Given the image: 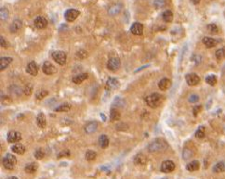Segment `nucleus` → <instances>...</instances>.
Returning <instances> with one entry per match:
<instances>
[{
	"label": "nucleus",
	"instance_id": "1",
	"mask_svg": "<svg viewBox=\"0 0 225 179\" xmlns=\"http://www.w3.org/2000/svg\"><path fill=\"white\" fill-rule=\"evenodd\" d=\"M167 147H168V144L166 140L163 138H156L148 145L147 149L149 152L154 153V152L164 151L167 149Z\"/></svg>",
	"mask_w": 225,
	"mask_h": 179
},
{
	"label": "nucleus",
	"instance_id": "2",
	"mask_svg": "<svg viewBox=\"0 0 225 179\" xmlns=\"http://www.w3.org/2000/svg\"><path fill=\"white\" fill-rule=\"evenodd\" d=\"M161 100H162V97L158 93L151 94L150 96L145 98V101H146L147 105L150 108H156V107H158L160 105V103H161Z\"/></svg>",
	"mask_w": 225,
	"mask_h": 179
},
{
	"label": "nucleus",
	"instance_id": "3",
	"mask_svg": "<svg viewBox=\"0 0 225 179\" xmlns=\"http://www.w3.org/2000/svg\"><path fill=\"white\" fill-rule=\"evenodd\" d=\"M17 163V159L12 154H7L3 158V165L8 170H12Z\"/></svg>",
	"mask_w": 225,
	"mask_h": 179
},
{
	"label": "nucleus",
	"instance_id": "4",
	"mask_svg": "<svg viewBox=\"0 0 225 179\" xmlns=\"http://www.w3.org/2000/svg\"><path fill=\"white\" fill-rule=\"evenodd\" d=\"M51 57L56 61V63H58L60 65H64L67 61L66 53L63 51H54V52H52Z\"/></svg>",
	"mask_w": 225,
	"mask_h": 179
},
{
	"label": "nucleus",
	"instance_id": "5",
	"mask_svg": "<svg viewBox=\"0 0 225 179\" xmlns=\"http://www.w3.org/2000/svg\"><path fill=\"white\" fill-rule=\"evenodd\" d=\"M80 12L76 9H74V8H71V9H68L65 11L64 13V18L65 20L69 22H73L74 20H76V18L79 16Z\"/></svg>",
	"mask_w": 225,
	"mask_h": 179
},
{
	"label": "nucleus",
	"instance_id": "6",
	"mask_svg": "<svg viewBox=\"0 0 225 179\" xmlns=\"http://www.w3.org/2000/svg\"><path fill=\"white\" fill-rule=\"evenodd\" d=\"M120 65H121L120 60L118 58H115H115H111L110 60H108V62H107V68H108V70H110L112 72L117 71L120 68Z\"/></svg>",
	"mask_w": 225,
	"mask_h": 179
},
{
	"label": "nucleus",
	"instance_id": "7",
	"mask_svg": "<svg viewBox=\"0 0 225 179\" xmlns=\"http://www.w3.org/2000/svg\"><path fill=\"white\" fill-rule=\"evenodd\" d=\"M42 70H43V73L47 75H51V74H54L56 73V67L50 63L49 61H45L44 64H43V67H42Z\"/></svg>",
	"mask_w": 225,
	"mask_h": 179
},
{
	"label": "nucleus",
	"instance_id": "8",
	"mask_svg": "<svg viewBox=\"0 0 225 179\" xmlns=\"http://www.w3.org/2000/svg\"><path fill=\"white\" fill-rule=\"evenodd\" d=\"M174 169H175V163L172 160H165L161 164V171L166 174L173 172Z\"/></svg>",
	"mask_w": 225,
	"mask_h": 179
},
{
	"label": "nucleus",
	"instance_id": "9",
	"mask_svg": "<svg viewBox=\"0 0 225 179\" xmlns=\"http://www.w3.org/2000/svg\"><path fill=\"white\" fill-rule=\"evenodd\" d=\"M185 80H186V83L190 86H194V85L199 84L200 77L197 74H195V73H190V74H187L185 76Z\"/></svg>",
	"mask_w": 225,
	"mask_h": 179
},
{
	"label": "nucleus",
	"instance_id": "10",
	"mask_svg": "<svg viewBox=\"0 0 225 179\" xmlns=\"http://www.w3.org/2000/svg\"><path fill=\"white\" fill-rule=\"evenodd\" d=\"M7 139L9 143H18L21 139V134L17 131H10L7 136Z\"/></svg>",
	"mask_w": 225,
	"mask_h": 179
},
{
	"label": "nucleus",
	"instance_id": "11",
	"mask_svg": "<svg viewBox=\"0 0 225 179\" xmlns=\"http://www.w3.org/2000/svg\"><path fill=\"white\" fill-rule=\"evenodd\" d=\"M26 73H28L32 76L37 75V73H38V66L37 65V63L35 61H31L30 63H28V65L26 67Z\"/></svg>",
	"mask_w": 225,
	"mask_h": 179
},
{
	"label": "nucleus",
	"instance_id": "12",
	"mask_svg": "<svg viewBox=\"0 0 225 179\" xmlns=\"http://www.w3.org/2000/svg\"><path fill=\"white\" fill-rule=\"evenodd\" d=\"M130 31L135 35H142L143 33V25L140 22H134L130 27Z\"/></svg>",
	"mask_w": 225,
	"mask_h": 179
},
{
	"label": "nucleus",
	"instance_id": "13",
	"mask_svg": "<svg viewBox=\"0 0 225 179\" xmlns=\"http://www.w3.org/2000/svg\"><path fill=\"white\" fill-rule=\"evenodd\" d=\"M98 129V122H89L85 125V132L87 134H93Z\"/></svg>",
	"mask_w": 225,
	"mask_h": 179
},
{
	"label": "nucleus",
	"instance_id": "14",
	"mask_svg": "<svg viewBox=\"0 0 225 179\" xmlns=\"http://www.w3.org/2000/svg\"><path fill=\"white\" fill-rule=\"evenodd\" d=\"M34 23H35V26H36L37 29H44V28H46L47 25H48V20H47L46 18H44V17H42V16H38V17H37V18L35 19Z\"/></svg>",
	"mask_w": 225,
	"mask_h": 179
},
{
	"label": "nucleus",
	"instance_id": "15",
	"mask_svg": "<svg viewBox=\"0 0 225 179\" xmlns=\"http://www.w3.org/2000/svg\"><path fill=\"white\" fill-rule=\"evenodd\" d=\"M121 9H122L121 4H115V5L111 6L110 8L108 9V14L110 16H115L121 11Z\"/></svg>",
	"mask_w": 225,
	"mask_h": 179
},
{
	"label": "nucleus",
	"instance_id": "16",
	"mask_svg": "<svg viewBox=\"0 0 225 179\" xmlns=\"http://www.w3.org/2000/svg\"><path fill=\"white\" fill-rule=\"evenodd\" d=\"M118 86H119V82H118V80L116 79V78L110 77L108 79V81H107V83H106V87H107V89H110V90L115 89Z\"/></svg>",
	"mask_w": 225,
	"mask_h": 179
},
{
	"label": "nucleus",
	"instance_id": "17",
	"mask_svg": "<svg viewBox=\"0 0 225 179\" xmlns=\"http://www.w3.org/2000/svg\"><path fill=\"white\" fill-rule=\"evenodd\" d=\"M12 62V58L10 57H1L0 59V70L4 71L8 67V65Z\"/></svg>",
	"mask_w": 225,
	"mask_h": 179
},
{
	"label": "nucleus",
	"instance_id": "18",
	"mask_svg": "<svg viewBox=\"0 0 225 179\" xmlns=\"http://www.w3.org/2000/svg\"><path fill=\"white\" fill-rule=\"evenodd\" d=\"M146 162H147V158H146V156H144L142 153L136 155L135 158H134V163H135L136 165L143 166V165H145V164H146Z\"/></svg>",
	"mask_w": 225,
	"mask_h": 179
},
{
	"label": "nucleus",
	"instance_id": "19",
	"mask_svg": "<svg viewBox=\"0 0 225 179\" xmlns=\"http://www.w3.org/2000/svg\"><path fill=\"white\" fill-rule=\"evenodd\" d=\"M22 26V23H21V20H14L12 21L11 25H10V28H9V31L13 34L17 33Z\"/></svg>",
	"mask_w": 225,
	"mask_h": 179
},
{
	"label": "nucleus",
	"instance_id": "20",
	"mask_svg": "<svg viewBox=\"0 0 225 179\" xmlns=\"http://www.w3.org/2000/svg\"><path fill=\"white\" fill-rule=\"evenodd\" d=\"M11 150L14 152V153H17V154H23L25 152V147L20 144V143H16L15 145H13L11 147Z\"/></svg>",
	"mask_w": 225,
	"mask_h": 179
},
{
	"label": "nucleus",
	"instance_id": "21",
	"mask_svg": "<svg viewBox=\"0 0 225 179\" xmlns=\"http://www.w3.org/2000/svg\"><path fill=\"white\" fill-rule=\"evenodd\" d=\"M87 77H88V74L87 73H80V74H77V75L74 76L73 77V82L75 84H79L83 83L86 79H87Z\"/></svg>",
	"mask_w": 225,
	"mask_h": 179
},
{
	"label": "nucleus",
	"instance_id": "22",
	"mask_svg": "<svg viewBox=\"0 0 225 179\" xmlns=\"http://www.w3.org/2000/svg\"><path fill=\"white\" fill-rule=\"evenodd\" d=\"M37 123L38 125L39 128H45L46 127V124H47V121H46V116L43 112L39 113L37 115Z\"/></svg>",
	"mask_w": 225,
	"mask_h": 179
},
{
	"label": "nucleus",
	"instance_id": "23",
	"mask_svg": "<svg viewBox=\"0 0 225 179\" xmlns=\"http://www.w3.org/2000/svg\"><path fill=\"white\" fill-rule=\"evenodd\" d=\"M203 43L205 44V46L208 48L210 47H214L217 46L218 44V41L214 38H211V37H204L203 38Z\"/></svg>",
	"mask_w": 225,
	"mask_h": 179
},
{
	"label": "nucleus",
	"instance_id": "24",
	"mask_svg": "<svg viewBox=\"0 0 225 179\" xmlns=\"http://www.w3.org/2000/svg\"><path fill=\"white\" fill-rule=\"evenodd\" d=\"M199 166H200V164H199L198 160H193V161H190L186 165V169L190 172H194L199 169Z\"/></svg>",
	"mask_w": 225,
	"mask_h": 179
},
{
	"label": "nucleus",
	"instance_id": "25",
	"mask_svg": "<svg viewBox=\"0 0 225 179\" xmlns=\"http://www.w3.org/2000/svg\"><path fill=\"white\" fill-rule=\"evenodd\" d=\"M213 172L214 173H222L225 172V161H219L213 166Z\"/></svg>",
	"mask_w": 225,
	"mask_h": 179
},
{
	"label": "nucleus",
	"instance_id": "26",
	"mask_svg": "<svg viewBox=\"0 0 225 179\" xmlns=\"http://www.w3.org/2000/svg\"><path fill=\"white\" fill-rule=\"evenodd\" d=\"M170 80L168 78H163L162 80H160V82L158 83V87L162 90V91H166L169 86H170Z\"/></svg>",
	"mask_w": 225,
	"mask_h": 179
},
{
	"label": "nucleus",
	"instance_id": "27",
	"mask_svg": "<svg viewBox=\"0 0 225 179\" xmlns=\"http://www.w3.org/2000/svg\"><path fill=\"white\" fill-rule=\"evenodd\" d=\"M37 170V164L35 163V162H32V163H29L25 166L24 168V171L27 173V174H34L36 171Z\"/></svg>",
	"mask_w": 225,
	"mask_h": 179
},
{
	"label": "nucleus",
	"instance_id": "28",
	"mask_svg": "<svg viewBox=\"0 0 225 179\" xmlns=\"http://www.w3.org/2000/svg\"><path fill=\"white\" fill-rule=\"evenodd\" d=\"M99 144H100V146L102 147V149H106L108 147V145H109V138H108V137L105 136V135L101 136L100 138H99Z\"/></svg>",
	"mask_w": 225,
	"mask_h": 179
},
{
	"label": "nucleus",
	"instance_id": "29",
	"mask_svg": "<svg viewBox=\"0 0 225 179\" xmlns=\"http://www.w3.org/2000/svg\"><path fill=\"white\" fill-rule=\"evenodd\" d=\"M120 113L119 111L116 110V109H112L111 111H110V120L115 122V121H117V120L120 119Z\"/></svg>",
	"mask_w": 225,
	"mask_h": 179
},
{
	"label": "nucleus",
	"instance_id": "30",
	"mask_svg": "<svg viewBox=\"0 0 225 179\" xmlns=\"http://www.w3.org/2000/svg\"><path fill=\"white\" fill-rule=\"evenodd\" d=\"M162 18L166 22H171L173 20V13L170 10H166L162 14Z\"/></svg>",
	"mask_w": 225,
	"mask_h": 179
},
{
	"label": "nucleus",
	"instance_id": "31",
	"mask_svg": "<svg viewBox=\"0 0 225 179\" xmlns=\"http://www.w3.org/2000/svg\"><path fill=\"white\" fill-rule=\"evenodd\" d=\"M71 110V106L69 104H62L61 106L55 108V111L56 112H66V111H69Z\"/></svg>",
	"mask_w": 225,
	"mask_h": 179
},
{
	"label": "nucleus",
	"instance_id": "32",
	"mask_svg": "<svg viewBox=\"0 0 225 179\" xmlns=\"http://www.w3.org/2000/svg\"><path fill=\"white\" fill-rule=\"evenodd\" d=\"M113 105L115 106L116 108H122V107L125 106V100H123L122 98H120V97H116V98L114 100Z\"/></svg>",
	"mask_w": 225,
	"mask_h": 179
},
{
	"label": "nucleus",
	"instance_id": "33",
	"mask_svg": "<svg viewBox=\"0 0 225 179\" xmlns=\"http://www.w3.org/2000/svg\"><path fill=\"white\" fill-rule=\"evenodd\" d=\"M96 156H97V154H96V152L93 151V150H87V153H86V159H87V160H88V161L94 160L96 159Z\"/></svg>",
	"mask_w": 225,
	"mask_h": 179
},
{
	"label": "nucleus",
	"instance_id": "34",
	"mask_svg": "<svg viewBox=\"0 0 225 179\" xmlns=\"http://www.w3.org/2000/svg\"><path fill=\"white\" fill-rule=\"evenodd\" d=\"M205 82L209 85L213 86V85H215L217 84V77L215 75H208V76L205 77Z\"/></svg>",
	"mask_w": 225,
	"mask_h": 179
},
{
	"label": "nucleus",
	"instance_id": "35",
	"mask_svg": "<svg viewBox=\"0 0 225 179\" xmlns=\"http://www.w3.org/2000/svg\"><path fill=\"white\" fill-rule=\"evenodd\" d=\"M206 28H207L208 32L211 33V34H217V33L219 32V28H218V26H217L216 24H214V23H210V24H208Z\"/></svg>",
	"mask_w": 225,
	"mask_h": 179
},
{
	"label": "nucleus",
	"instance_id": "36",
	"mask_svg": "<svg viewBox=\"0 0 225 179\" xmlns=\"http://www.w3.org/2000/svg\"><path fill=\"white\" fill-rule=\"evenodd\" d=\"M195 136L197 138H203L205 137V127L204 126H199L198 129L196 130V133H195Z\"/></svg>",
	"mask_w": 225,
	"mask_h": 179
},
{
	"label": "nucleus",
	"instance_id": "37",
	"mask_svg": "<svg viewBox=\"0 0 225 179\" xmlns=\"http://www.w3.org/2000/svg\"><path fill=\"white\" fill-rule=\"evenodd\" d=\"M48 95V91H46V90H40V91L37 92V94H36V98H37L38 100H43L45 97H47Z\"/></svg>",
	"mask_w": 225,
	"mask_h": 179
},
{
	"label": "nucleus",
	"instance_id": "38",
	"mask_svg": "<svg viewBox=\"0 0 225 179\" xmlns=\"http://www.w3.org/2000/svg\"><path fill=\"white\" fill-rule=\"evenodd\" d=\"M215 56L218 60H222L225 57V48H220L216 51Z\"/></svg>",
	"mask_w": 225,
	"mask_h": 179
},
{
	"label": "nucleus",
	"instance_id": "39",
	"mask_svg": "<svg viewBox=\"0 0 225 179\" xmlns=\"http://www.w3.org/2000/svg\"><path fill=\"white\" fill-rule=\"evenodd\" d=\"M192 156H193L192 150L189 149H184L183 151V158L184 160H189Z\"/></svg>",
	"mask_w": 225,
	"mask_h": 179
},
{
	"label": "nucleus",
	"instance_id": "40",
	"mask_svg": "<svg viewBox=\"0 0 225 179\" xmlns=\"http://www.w3.org/2000/svg\"><path fill=\"white\" fill-rule=\"evenodd\" d=\"M0 15H1V20H6L8 19V10L6 8H1Z\"/></svg>",
	"mask_w": 225,
	"mask_h": 179
},
{
	"label": "nucleus",
	"instance_id": "41",
	"mask_svg": "<svg viewBox=\"0 0 225 179\" xmlns=\"http://www.w3.org/2000/svg\"><path fill=\"white\" fill-rule=\"evenodd\" d=\"M9 91L12 93V94H15V95H20V93L22 92V90L20 89L19 86H17V85H12V86H10V88H9Z\"/></svg>",
	"mask_w": 225,
	"mask_h": 179
},
{
	"label": "nucleus",
	"instance_id": "42",
	"mask_svg": "<svg viewBox=\"0 0 225 179\" xmlns=\"http://www.w3.org/2000/svg\"><path fill=\"white\" fill-rule=\"evenodd\" d=\"M44 156H45V153H44V151H43L42 149H37V150L35 152V157H36V159L37 160L43 159Z\"/></svg>",
	"mask_w": 225,
	"mask_h": 179
},
{
	"label": "nucleus",
	"instance_id": "43",
	"mask_svg": "<svg viewBox=\"0 0 225 179\" xmlns=\"http://www.w3.org/2000/svg\"><path fill=\"white\" fill-rule=\"evenodd\" d=\"M76 56H77L79 59L83 60V59H86V58L87 57V53L84 49H81V50H79V51L76 53Z\"/></svg>",
	"mask_w": 225,
	"mask_h": 179
},
{
	"label": "nucleus",
	"instance_id": "44",
	"mask_svg": "<svg viewBox=\"0 0 225 179\" xmlns=\"http://www.w3.org/2000/svg\"><path fill=\"white\" fill-rule=\"evenodd\" d=\"M199 100V97L197 96V95H195V94H193L190 98H189V102H191V103H195V102H197Z\"/></svg>",
	"mask_w": 225,
	"mask_h": 179
},
{
	"label": "nucleus",
	"instance_id": "45",
	"mask_svg": "<svg viewBox=\"0 0 225 179\" xmlns=\"http://www.w3.org/2000/svg\"><path fill=\"white\" fill-rule=\"evenodd\" d=\"M201 109H202V106H201V105L195 106V107L194 108V116H197V114L200 112Z\"/></svg>",
	"mask_w": 225,
	"mask_h": 179
},
{
	"label": "nucleus",
	"instance_id": "46",
	"mask_svg": "<svg viewBox=\"0 0 225 179\" xmlns=\"http://www.w3.org/2000/svg\"><path fill=\"white\" fill-rule=\"evenodd\" d=\"M0 42H1V44H0V45H1V46H2V47H5V48H6V47H8V42L6 41V39H5L3 36H1V37H0Z\"/></svg>",
	"mask_w": 225,
	"mask_h": 179
},
{
	"label": "nucleus",
	"instance_id": "47",
	"mask_svg": "<svg viewBox=\"0 0 225 179\" xmlns=\"http://www.w3.org/2000/svg\"><path fill=\"white\" fill-rule=\"evenodd\" d=\"M31 91H32V85L31 84H27L26 86H25V89H24V93L26 94V95H30L31 94Z\"/></svg>",
	"mask_w": 225,
	"mask_h": 179
},
{
	"label": "nucleus",
	"instance_id": "48",
	"mask_svg": "<svg viewBox=\"0 0 225 179\" xmlns=\"http://www.w3.org/2000/svg\"><path fill=\"white\" fill-rule=\"evenodd\" d=\"M164 4H165L164 0H155V6L156 8H161V7H163Z\"/></svg>",
	"mask_w": 225,
	"mask_h": 179
},
{
	"label": "nucleus",
	"instance_id": "49",
	"mask_svg": "<svg viewBox=\"0 0 225 179\" xmlns=\"http://www.w3.org/2000/svg\"><path fill=\"white\" fill-rule=\"evenodd\" d=\"M192 1V3L193 4H194V5H197V4H199L200 3V1L201 0H191Z\"/></svg>",
	"mask_w": 225,
	"mask_h": 179
},
{
	"label": "nucleus",
	"instance_id": "50",
	"mask_svg": "<svg viewBox=\"0 0 225 179\" xmlns=\"http://www.w3.org/2000/svg\"><path fill=\"white\" fill-rule=\"evenodd\" d=\"M8 179H19V178H17V177H15V176H11V177H8Z\"/></svg>",
	"mask_w": 225,
	"mask_h": 179
},
{
	"label": "nucleus",
	"instance_id": "51",
	"mask_svg": "<svg viewBox=\"0 0 225 179\" xmlns=\"http://www.w3.org/2000/svg\"><path fill=\"white\" fill-rule=\"evenodd\" d=\"M222 72H223V73H225V66H224V68H223V70H222Z\"/></svg>",
	"mask_w": 225,
	"mask_h": 179
},
{
	"label": "nucleus",
	"instance_id": "52",
	"mask_svg": "<svg viewBox=\"0 0 225 179\" xmlns=\"http://www.w3.org/2000/svg\"><path fill=\"white\" fill-rule=\"evenodd\" d=\"M161 179H167V178H161Z\"/></svg>",
	"mask_w": 225,
	"mask_h": 179
}]
</instances>
